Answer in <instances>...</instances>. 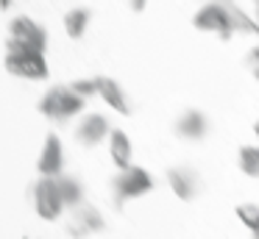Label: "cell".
Wrapping results in <instances>:
<instances>
[{
    "instance_id": "1",
    "label": "cell",
    "mask_w": 259,
    "mask_h": 239,
    "mask_svg": "<svg viewBox=\"0 0 259 239\" xmlns=\"http://www.w3.org/2000/svg\"><path fill=\"white\" fill-rule=\"evenodd\" d=\"M6 70L25 81H45L51 72L45 61V50H34L14 42H6Z\"/></svg>"
},
{
    "instance_id": "2",
    "label": "cell",
    "mask_w": 259,
    "mask_h": 239,
    "mask_svg": "<svg viewBox=\"0 0 259 239\" xmlns=\"http://www.w3.org/2000/svg\"><path fill=\"white\" fill-rule=\"evenodd\" d=\"M87 98H81L73 86H51L39 100V111L53 122H64L84 111Z\"/></svg>"
},
{
    "instance_id": "3",
    "label": "cell",
    "mask_w": 259,
    "mask_h": 239,
    "mask_svg": "<svg viewBox=\"0 0 259 239\" xmlns=\"http://www.w3.org/2000/svg\"><path fill=\"white\" fill-rule=\"evenodd\" d=\"M153 189V178L148 170H142V167H123V170L114 175L112 181V195H114V206L117 209H123L128 200H137L142 198V195H148Z\"/></svg>"
},
{
    "instance_id": "4",
    "label": "cell",
    "mask_w": 259,
    "mask_h": 239,
    "mask_svg": "<svg viewBox=\"0 0 259 239\" xmlns=\"http://www.w3.org/2000/svg\"><path fill=\"white\" fill-rule=\"evenodd\" d=\"M192 28L198 31L218 33L220 39H231V33L237 31L234 17H231V0L229 3H218V0H206L192 17Z\"/></svg>"
},
{
    "instance_id": "5",
    "label": "cell",
    "mask_w": 259,
    "mask_h": 239,
    "mask_svg": "<svg viewBox=\"0 0 259 239\" xmlns=\"http://www.w3.org/2000/svg\"><path fill=\"white\" fill-rule=\"evenodd\" d=\"M31 198H34L36 214H39L42 220H48V222L59 220L62 211L67 209L62 186H59V178H53V175H39V181H36L34 189H31Z\"/></svg>"
},
{
    "instance_id": "6",
    "label": "cell",
    "mask_w": 259,
    "mask_h": 239,
    "mask_svg": "<svg viewBox=\"0 0 259 239\" xmlns=\"http://www.w3.org/2000/svg\"><path fill=\"white\" fill-rule=\"evenodd\" d=\"M9 42L25 44V47H34V50H45L48 47V33L36 20L20 14L9 22Z\"/></svg>"
},
{
    "instance_id": "7",
    "label": "cell",
    "mask_w": 259,
    "mask_h": 239,
    "mask_svg": "<svg viewBox=\"0 0 259 239\" xmlns=\"http://www.w3.org/2000/svg\"><path fill=\"white\" fill-rule=\"evenodd\" d=\"M103 228H106V220H103V214L92 203H78L67 220V233L73 239H84L90 233L103 231Z\"/></svg>"
},
{
    "instance_id": "8",
    "label": "cell",
    "mask_w": 259,
    "mask_h": 239,
    "mask_svg": "<svg viewBox=\"0 0 259 239\" xmlns=\"http://www.w3.org/2000/svg\"><path fill=\"white\" fill-rule=\"evenodd\" d=\"M167 183L173 189V195L179 200H195L198 192H201V175H198L192 167H170L167 170Z\"/></svg>"
},
{
    "instance_id": "9",
    "label": "cell",
    "mask_w": 259,
    "mask_h": 239,
    "mask_svg": "<svg viewBox=\"0 0 259 239\" xmlns=\"http://www.w3.org/2000/svg\"><path fill=\"white\" fill-rule=\"evenodd\" d=\"M36 170L39 175H62L64 170V150H62V142H59L56 133H48L45 136V145L39 150V159H36Z\"/></svg>"
},
{
    "instance_id": "10",
    "label": "cell",
    "mask_w": 259,
    "mask_h": 239,
    "mask_svg": "<svg viewBox=\"0 0 259 239\" xmlns=\"http://www.w3.org/2000/svg\"><path fill=\"white\" fill-rule=\"evenodd\" d=\"M109 133H112V128H109V120L103 114H87L84 120L78 122V128H75V139H78L81 145H87V148L109 139Z\"/></svg>"
},
{
    "instance_id": "11",
    "label": "cell",
    "mask_w": 259,
    "mask_h": 239,
    "mask_svg": "<svg viewBox=\"0 0 259 239\" xmlns=\"http://www.w3.org/2000/svg\"><path fill=\"white\" fill-rule=\"evenodd\" d=\"M176 133H179L181 139H190V142H201V139L209 133L206 114L198 111V109H187L184 114L176 120Z\"/></svg>"
},
{
    "instance_id": "12",
    "label": "cell",
    "mask_w": 259,
    "mask_h": 239,
    "mask_svg": "<svg viewBox=\"0 0 259 239\" xmlns=\"http://www.w3.org/2000/svg\"><path fill=\"white\" fill-rule=\"evenodd\" d=\"M98 78H101V92H98V98L112 111H117V114H131V106H128V98H125L123 86L114 78H106V75H98Z\"/></svg>"
},
{
    "instance_id": "13",
    "label": "cell",
    "mask_w": 259,
    "mask_h": 239,
    "mask_svg": "<svg viewBox=\"0 0 259 239\" xmlns=\"http://www.w3.org/2000/svg\"><path fill=\"white\" fill-rule=\"evenodd\" d=\"M109 156H112V161L117 164V170H123V167L131 164V159H134V148H131V139L125 131H112L109 133Z\"/></svg>"
},
{
    "instance_id": "14",
    "label": "cell",
    "mask_w": 259,
    "mask_h": 239,
    "mask_svg": "<svg viewBox=\"0 0 259 239\" xmlns=\"http://www.w3.org/2000/svg\"><path fill=\"white\" fill-rule=\"evenodd\" d=\"M90 20H92L90 9H73V11H67V14H64V28H67V36L70 39H81V36H84V31L90 28Z\"/></svg>"
},
{
    "instance_id": "15",
    "label": "cell",
    "mask_w": 259,
    "mask_h": 239,
    "mask_svg": "<svg viewBox=\"0 0 259 239\" xmlns=\"http://www.w3.org/2000/svg\"><path fill=\"white\" fill-rule=\"evenodd\" d=\"M59 178V186H62V195H64V203H67V209H75V206L84 200V186H81L78 178L73 175H56Z\"/></svg>"
},
{
    "instance_id": "16",
    "label": "cell",
    "mask_w": 259,
    "mask_h": 239,
    "mask_svg": "<svg viewBox=\"0 0 259 239\" xmlns=\"http://www.w3.org/2000/svg\"><path fill=\"white\" fill-rule=\"evenodd\" d=\"M237 161L248 178H259V145H242L240 153H237Z\"/></svg>"
},
{
    "instance_id": "17",
    "label": "cell",
    "mask_w": 259,
    "mask_h": 239,
    "mask_svg": "<svg viewBox=\"0 0 259 239\" xmlns=\"http://www.w3.org/2000/svg\"><path fill=\"white\" fill-rule=\"evenodd\" d=\"M234 211H237V220H240L242 225H248L251 231L259 228V203H240Z\"/></svg>"
},
{
    "instance_id": "18",
    "label": "cell",
    "mask_w": 259,
    "mask_h": 239,
    "mask_svg": "<svg viewBox=\"0 0 259 239\" xmlns=\"http://www.w3.org/2000/svg\"><path fill=\"white\" fill-rule=\"evenodd\" d=\"M70 86L75 89V92L81 94V98H98V92H101V78H78V81H73Z\"/></svg>"
},
{
    "instance_id": "19",
    "label": "cell",
    "mask_w": 259,
    "mask_h": 239,
    "mask_svg": "<svg viewBox=\"0 0 259 239\" xmlns=\"http://www.w3.org/2000/svg\"><path fill=\"white\" fill-rule=\"evenodd\" d=\"M248 67H251V70H259V44L248 53Z\"/></svg>"
},
{
    "instance_id": "20",
    "label": "cell",
    "mask_w": 259,
    "mask_h": 239,
    "mask_svg": "<svg viewBox=\"0 0 259 239\" xmlns=\"http://www.w3.org/2000/svg\"><path fill=\"white\" fill-rule=\"evenodd\" d=\"M128 3H131V9H134V11H142L148 0H128Z\"/></svg>"
},
{
    "instance_id": "21",
    "label": "cell",
    "mask_w": 259,
    "mask_h": 239,
    "mask_svg": "<svg viewBox=\"0 0 259 239\" xmlns=\"http://www.w3.org/2000/svg\"><path fill=\"white\" fill-rule=\"evenodd\" d=\"M253 133H256V139H259V120H256V125H253Z\"/></svg>"
},
{
    "instance_id": "22",
    "label": "cell",
    "mask_w": 259,
    "mask_h": 239,
    "mask_svg": "<svg viewBox=\"0 0 259 239\" xmlns=\"http://www.w3.org/2000/svg\"><path fill=\"white\" fill-rule=\"evenodd\" d=\"M253 17H256V25H259V3H256V14H253Z\"/></svg>"
},
{
    "instance_id": "23",
    "label": "cell",
    "mask_w": 259,
    "mask_h": 239,
    "mask_svg": "<svg viewBox=\"0 0 259 239\" xmlns=\"http://www.w3.org/2000/svg\"><path fill=\"white\" fill-rule=\"evenodd\" d=\"M253 239H259V228H256V231H253Z\"/></svg>"
},
{
    "instance_id": "24",
    "label": "cell",
    "mask_w": 259,
    "mask_h": 239,
    "mask_svg": "<svg viewBox=\"0 0 259 239\" xmlns=\"http://www.w3.org/2000/svg\"><path fill=\"white\" fill-rule=\"evenodd\" d=\"M218 3H229V0H218Z\"/></svg>"
},
{
    "instance_id": "25",
    "label": "cell",
    "mask_w": 259,
    "mask_h": 239,
    "mask_svg": "<svg viewBox=\"0 0 259 239\" xmlns=\"http://www.w3.org/2000/svg\"><path fill=\"white\" fill-rule=\"evenodd\" d=\"M256 3H259V0H256Z\"/></svg>"
}]
</instances>
